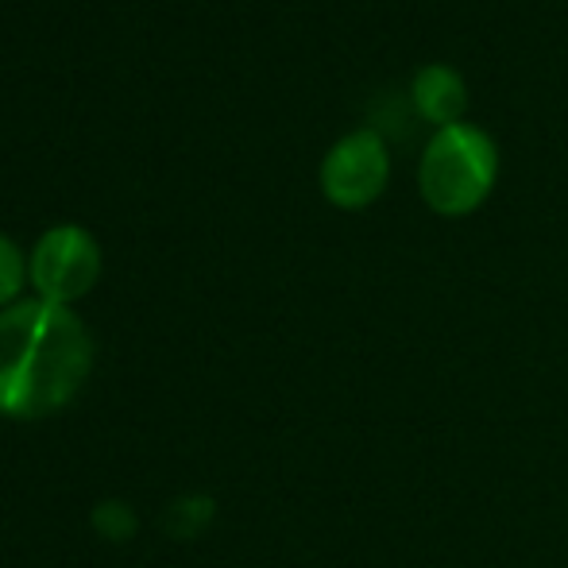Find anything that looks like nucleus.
Instances as JSON below:
<instances>
[{"mask_svg":"<svg viewBox=\"0 0 568 568\" xmlns=\"http://www.w3.org/2000/svg\"><path fill=\"white\" fill-rule=\"evenodd\" d=\"M101 275V247L82 225H54L36 240L28 260V278L39 298L70 306L93 291Z\"/></svg>","mask_w":568,"mask_h":568,"instance_id":"nucleus-3","label":"nucleus"},{"mask_svg":"<svg viewBox=\"0 0 568 568\" xmlns=\"http://www.w3.org/2000/svg\"><path fill=\"white\" fill-rule=\"evenodd\" d=\"M390 155L387 143L372 128L341 135L322 159V194L337 210H367L387 190Z\"/></svg>","mask_w":568,"mask_h":568,"instance_id":"nucleus-4","label":"nucleus"},{"mask_svg":"<svg viewBox=\"0 0 568 568\" xmlns=\"http://www.w3.org/2000/svg\"><path fill=\"white\" fill-rule=\"evenodd\" d=\"M93 372V337L70 306L23 298L0 310V418L67 410Z\"/></svg>","mask_w":568,"mask_h":568,"instance_id":"nucleus-1","label":"nucleus"},{"mask_svg":"<svg viewBox=\"0 0 568 568\" xmlns=\"http://www.w3.org/2000/svg\"><path fill=\"white\" fill-rule=\"evenodd\" d=\"M410 98L422 120H429L434 128H449L460 124L468 113V82L456 67L445 62H429L414 74L410 82Z\"/></svg>","mask_w":568,"mask_h":568,"instance_id":"nucleus-5","label":"nucleus"},{"mask_svg":"<svg viewBox=\"0 0 568 568\" xmlns=\"http://www.w3.org/2000/svg\"><path fill=\"white\" fill-rule=\"evenodd\" d=\"M499 179V148L484 128L449 124L437 128L422 151L418 186L437 217H468L487 202Z\"/></svg>","mask_w":568,"mask_h":568,"instance_id":"nucleus-2","label":"nucleus"},{"mask_svg":"<svg viewBox=\"0 0 568 568\" xmlns=\"http://www.w3.org/2000/svg\"><path fill=\"white\" fill-rule=\"evenodd\" d=\"M23 275H28V267H23L20 247L0 232V310L12 306L16 294L23 291Z\"/></svg>","mask_w":568,"mask_h":568,"instance_id":"nucleus-6","label":"nucleus"}]
</instances>
